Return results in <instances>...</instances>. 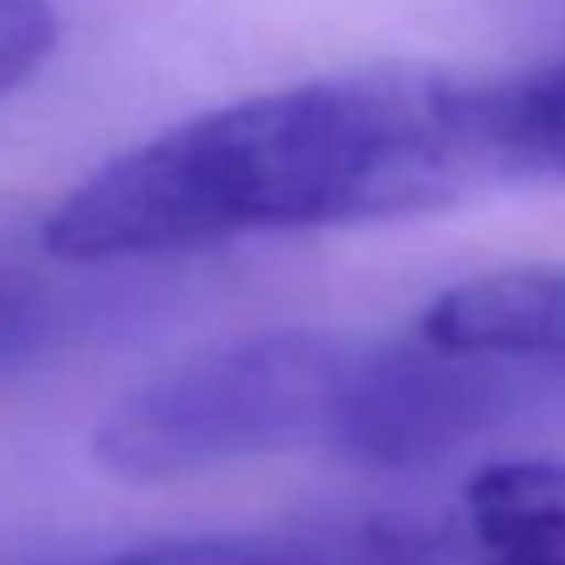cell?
<instances>
[{"mask_svg": "<svg viewBox=\"0 0 565 565\" xmlns=\"http://www.w3.org/2000/svg\"><path fill=\"white\" fill-rule=\"evenodd\" d=\"M525 395L531 381L521 361L450 351L426 335L416 345L361 341L331 426V450L361 466H420L495 430L525 406Z\"/></svg>", "mask_w": 565, "mask_h": 565, "instance_id": "obj_3", "label": "cell"}, {"mask_svg": "<svg viewBox=\"0 0 565 565\" xmlns=\"http://www.w3.org/2000/svg\"><path fill=\"white\" fill-rule=\"evenodd\" d=\"M476 565H565V460H501L466 486Z\"/></svg>", "mask_w": 565, "mask_h": 565, "instance_id": "obj_6", "label": "cell"}, {"mask_svg": "<svg viewBox=\"0 0 565 565\" xmlns=\"http://www.w3.org/2000/svg\"><path fill=\"white\" fill-rule=\"evenodd\" d=\"M110 266L61 260L41 231L0 225V391L116 316Z\"/></svg>", "mask_w": 565, "mask_h": 565, "instance_id": "obj_4", "label": "cell"}, {"mask_svg": "<svg viewBox=\"0 0 565 565\" xmlns=\"http://www.w3.org/2000/svg\"><path fill=\"white\" fill-rule=\"evenodd\" d=\"M61 41L51 0H0V100L25 86Z\"/></svg>", "mask_w": 565, "mask_h": 565, "instance_id": "obj_7", "label": "cell"}, {"mask_svg": "<svg viewBox=\"0 0 565 565\" xmlns=\"http://www.w3.org/2000/svg\"><path fill=\"white\" fill-rule=\"evenodd\" d=\"M420 335L450 351L501 355L565 371V266H515L476 276L430 300Z\"/></svg>", "mask_w": 565, "mask_h": 565, "instance_id": "obj_5", "label": "cell"}, {"mask_svg": "<svg viewBox=\"0 0 565 565\" xmlns=\"http://www.w3.org/2000/svg\"><path fill=\"white\" fill-rule=\"evenodd\" d=\"M470 81L351 75L205 110L81 181L45 246L81 266L430 211L486 191Z\"/></svg>", "mask_w": 565, "mask_h": 565, "instance_id": "obj_1", "label": "cell"}, {"mask_svg": "<svg viewBox=\"0 0 565 565\" xmlns=\"http://www.w3.org/2000/svg\"><path fill=\"white\" fill-rule=\"evenodd\" d=\"M361 341L270 331L185 361L126 395L96 430V460L120 480H181L296 446H331Z\"/></svg>", "mask_w": 565, "mask_h": 565, "instance_id": "obj_2", "label": "cell"}]
</instances>
